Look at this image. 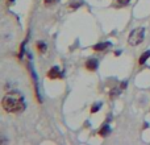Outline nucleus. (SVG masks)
<instances>
[{"instance_id":"3","label":"nucleus","mask_w":150,"mask_h":145,"mask_svg":"<svg viewBox=\"0 0 150 145\" xmlns=\"http://www.w3.org/2000/svg\"><path fill=\"white\" fill-rule=\"evenodd\" d=\"M47 77H49L50 79H61V78H62V74H61V71L58 68H52L49 71H47Z\"/></svg>"},{"instance_id":"8","label":"nucleus","mask_w":150,"mask_h":145,"mask_svg":"<svg viewBox=\"0 0 150 145\" xmlns=\"http://www.w3.org/2000/svg\"><path fill=\"white\" fill-rule=\"evenodd\" d=\"M37 49H38L40 53H45L46 52V45H45L44 42H38V44H37Z\"/></svg>"},{"instance_id":"13","label":"nucleus","mask_w":150,"mask_h":145,"mask_svg":"<svg viewBox=\"0 0 150 145\" xmlns=\"http://www.w3.org/2000/svg\"><path fill=\"white\" fill-rule=\"evenodd\" d=\"M9 1H13V0H9Z\"/></svg>"},{"instance_id":"6","label":"nucleus","mask_w":150,"mask_h":145,"mask_svg":"<svg viewBox=\"0 0 150 145\" xmlns=\"http://www.w3.org/2000/svg\"><path fill=\"white\" fill-rule=\"evenodd\" d=\"M149 57H150V50L145 52V53H144V54L140 57V61H138V62H140V65H144V63H145L146 61H148V58H149Z\"/></svg>"},{"instance_id":"5","label":"nucleus","mask_w":150,"mask_h":145,"mask_svg":"<svg viewBox=\"0 0 150 145\" xmlns=\"http://www.w3.org/2000/svg\"><path fill=\"white\" fill-rule=\"evenodd\" d=\"M108 46H111L109 42H101V44L93 45V50H95V52H103V50H105Z\"/></svg>"},{"instance_id":"4","label":"nucleus","mask_w":150,"mask_h":145,"mask_svg":"<svg viewBox=\"0 0 150 145\" xmlns=\"http://www.w3.org/2000/svg\"><path fill=\"white\" fill-rule=\"evenodd\" d=\"M96 68H98V61L96 60H88L86 62V69L90 71H95Z\"/></svg>"},{"instance_id":"9","label":"nucleus","mask_w":150,"mask_h":145,"mask_svg":"<svg viewBox=\"0 0 150 145\" xmlns=\"http://www.w3.org/2000/svg\"><path fill=\"white\" fill-rule=\"evenodd\" d=\"M108 133H109V127L108 125H104V127L101 128V131H100V136H103L104 137V136H107Z\"/></svg>"},{"instance_id":"10","label":"nucleus","mask_w":150,"mask_h":145,"mask_svg":"<svg viewBox=\"0 0 150 145\" xmlns=\"http://www.w3.org/2000/svg\"><path fill=\"white\" fill-rule=\"evenodd\" d=\"M44 3H45V5H46V7H50V5L57 4L58 0H44Z\"/></svg>"},{"instance_id":"12","label":"nucleus","mask_w":150,"mask_h":145,"mask_svg":"<svg viewBox=\"0 0 150 145\" xmlns=\"http://www.w3.org/2000/svg\"><path fill=\"white\" fill-rule=\"evenodd\" d=\"M127 85H128L127 82H122V83H121V88H125V87H127Z\"/></svg>"},{"instance_id":"2","label":"nucleus","mask_w":150,"mask_h":145,"mask_svg":"<svg viewBox=\"0 0 150 145\" xmlns=\"http://www.w3.org/2000/svg\"><path fill=\"white\" fill-rule=\"evenodd\" d=\"M144 37H145V28H137L133 29L129 34V38H128V42L132 46H137L141 42L144 41Z\"/></svg>"},{"instance_id":"7","label":"nucleus","mask_w":150,"mask_h":145,"mask_svg":"<svg viewBox=\"0 0 150 145\" xmlns=\"http://www.w3.org/2000/svg\"><path fill=\"white\" fill-rule=\"evenodd\" d=\"M129 1H130V0H116L115 5H116L117 8H121V7H125V5H127Z\"/></svg>"},{"instance_id":"1","label":"nucleus","mask_w":150,"mask_h":145,"mask_svg":"<svg viewBox=\"0 0 150 145\" xmlns=\"http://www.w3.org/2000/svg\"><path fill=\"white\" fill-rule=\"evenodd\" d=\"M1 106L5 112L8 114H18L25 109V103H24V98L18 91H12L8 92L7 95L3 98Z\"/></svg>"},{"instance_id":"11","label":"nucleus","mask_w":150,"mask_h":145,"mask_svg":"<svg viewBox=\"0 0 150 145\" xmlns=\"http://www.w3.org/2000/svg\"><path fill=\"white\" fill-rule=\"evenodd\" d=\"M99 107H100V104H98V106H93L92 108H91V112H92V114H95V112L99 109Z\"/></svg>"}]
</instances>
